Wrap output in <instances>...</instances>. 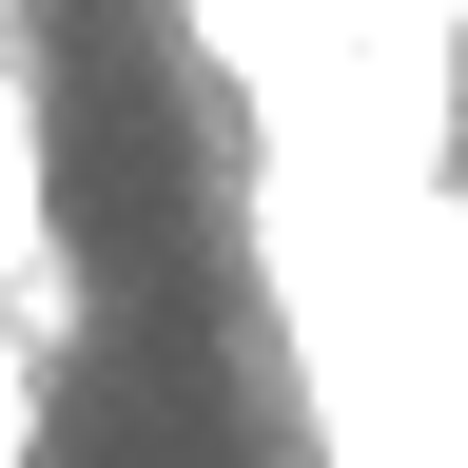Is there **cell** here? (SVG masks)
Returning <instances> with one entry per match:
<instances>
[{
    "label": "cell",
    "instance_id": "cell-1",
    "mask_svg": "<svg viewBox=\"0 0 468 468\" xmlns=\"http://www.w3.org/2000/svg\"><path fill=\"white\" fill-rule=\"evenodd\" d=\"M0 332H39V351L98 332L79 254H58V196H39V98H20V79H0Z\"/></svg>",
    "mask_w": 468,
    "mask_h": 468
},
{
    "label": "cell",
    "instance_id": "cell-2",
    "mask_svg": "<svg viewBox=\"0 0 468 468\" xmlns=\"http://www.w3.org/2000/svg\"><path fill=\"white\" fill-rule=\"evenodd\" d=\"M390 254L430 273V390L468 410V196H449V176H430V196H390Z\"/></svg>",
    "mask_w": 468,
    "mask_h": 468
},
{
    "label": "cell",
    "instance_id": "cell-3",
    "mask_svg": "<svg viewBox=\"0 0 468 468\" xmlns=\"http://www.w3.org/2000/svg\"><path fill=\"white\" fill-rule=\"evenodd\" d=\"M39 371H58V351H39V332H0V468H39Z\"/></svg>",
    "mask_w": 468,
    "mask_h": 468
},
{
    "label": "cell",
    "instance_id": "cell-4",
    "mask_svg": "<svg viewBox=\"0 0 468 468\" xmlns=\"http://www.w3.org/2000/svg\"><path fill=\"white\" fill-rule=\"evenodd\" d=\"M410 20H430V39H468V0H410Z\"/></svg>",
    "mask_w": 468,
    "mask_h": 468
},
{
    "label": "cell",
    "instance_id": "cell-5",
    "mask_svg": "<svg viewBox=\"0 0 468 468\" xmlns=\"http://www.w3.org/2000/svg\"><path fill=\"white\" fill-rule=\"evenodd\" d=\"M0 79H20V0H0Z\"/></svg>",
    "mask_w": 468,
    "mask_h": 468
}]
</instances>
